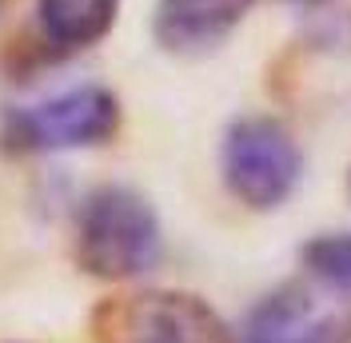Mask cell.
<instances>
[{"instance_id":"10","label":"cell","mask_w":351,"mask_h":343,"mask_svg":"<svg viewBox=\"0 0 351 343\" xmlns=\"http://www.w3.org/2000/svg\"><path fill=\"white\" fill-rule=\"evenodd\" d=\"M0 4H4V0H0Z\"/></svg>"},{"instance_id":"6","label":"cell","mask_w":351,"mask_h":343,"mask_svg":"<svg viewBox=\"0 0 351 343\" xmlns=\"http://www.w3.org/2000/svg\"><path fill=\"white\" fill-rule=\"evenodd\" d=\"M256 0H156L152 32L176 56L212 52L228 40Z\"/></svg>"},{"instance_id":"3","label":"cell","mask_w":351,"mask_h":343,"mask_svg":"<svg viewBox=\"0 0 351 343\" xmlns=\"http://www.w3.org/2000/svg\"><path fill=\"white\" fill-rule=\"evenodd\" d=\"M116 128H120V100L100 84H80L40 104L8 112L4 144L12 152H76L108 144Z\"/></svg>"},{"instance_id":"8","label":"cell","mask_w":351,"mask_h":343,"mask_svg":"<svg viewBox=\"0 0 351 343\" xmlns=\"http://www.w3.org/2000/svg\"><path fill=\"white\" fill-rule=\"evenodd\" d=\"M304 268L335 300L351 303V232H319L304 244Z\"/></svg>"},{"instance_id":"4","label":"cell","mask_w":351,"mask_h":343,"mask_svg":"<svg viewBox=\"0 0 351 343\" xmlns=\"http://www.w3.org/2000/svg\"><path fill=\"white\" fill-rule=\"evenodd\" d=\"M96 343H228V331L196 296L140 292L96 311Z\"/></svg>"},{"instance_id":"2","label":"cell","mask_w":351,"mask_h":343,"mask_svg":"<svg viewBox=\"0 0 351 343\" xmlns=\"http://www.w3.org/2000/svg\"><path fill=\"white\" fill-rule=\"evenodd\" d=\"M219 168L228 192L252 212H276L295 196L304 180V152L284 120L240 116L219 144Z\"/></svg>"},{"instance_id":"1","label":"cell","mask_w":351,"mask_h":343,"mask_svg":"<svg viewBox=\"0 0 351 343\" xmlns=\"http://www.w3.org/2000/svg\"><path fill=\"white\" fill-rule=\"evenodd\" d=\"M164 256L156 208L124 184H104L84 200L76 220V259L96 279H132Z\"/></svg>"},{"instance_id":"9","label":"cell","mask_w":351,"mask_h":343,"mask_svg":"<svg viewBox=\"0 0 351 343\" xmlns=\"http://www.w3.org/2000/svg\"><path fill=\"white\" fill-rule=\"evenodd\" d=\"M287 4H304V8H315V4H328V0H287Z\"/></svg>"},{"instance_id":"5","label":"cell","mask_w":351,"mask_h":343,"mask_svg":"<svg viewBox=\"0 0 351 343\" xmlns=\"http://www.w3.org/2000/svg\"><path fill=\"white\" fill-rule=\"evenodd\" d=\"M240 343H351V303L284 283L243 316Z\"/></svg>"},{"instance_id":"7","label":"cell","mask_w":351,"mask_h":343,"mask_svg":"<svg viewBox=\"0 0 351 343\" xmlns=\"http://www.w3.org/2000/svg\"><path fill=\"white\" fill-rule=\"evenodd\" d=\"M36 12H40L44 40L64 52H76L108 36L120 0H36Z\"/></svg>"}]
</instances>
